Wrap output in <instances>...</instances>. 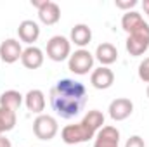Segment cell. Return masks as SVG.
Returning <instances> with one entry per match:
<instances>
[{
  "label": "cell",
  "mask_w": 149,
  "mask_h": 147,
  "mask_svg": "<svg viewBox=\"0 0 149 147\" xmlns=\"http://www.w3.org/2000/svg\"><path fill=\"white\" fill-rule=\"evenodd\" d=\"M87 104V88L81 81L63 78L50 88V107L63 119H73Z\"/></svg>",
  "instance_id": "1"
},
{
  "label": "cell",
  "mask_w": 149,
  "mask_h": 147,
  "mask_svg": "<svg viewBox=\"0 0 149 147\" xmlns=\"http://www.w3.org/2000/svg\"><path fill=\"white\" fill-rule=\"evenodd\" d=\"M95 135H97V132L92 130L83 119L80 123H74V125H66L61 130V139L68 146H76V144L88 142V140L95 139Z\"/></svg>",
  "instance_id": "2"
},
{
  "label": "cell",
  "mask_w": 149,
  "mask_h": 147,
  "mask_svg": "<svg viewBox=\"0 0 149 147\" xmlns=\"http://www.w3.org/2000/svg\"><path fill=\"white\" fill-rule=\"evenodd\" d=\"M94 54L87 49H78L74 50L73 54L70 55L68 59V69L71 73L78 74V76H83V74H88L94 69Z\"/></svg>",
  "instance_id": "3"
},
{
  "label": "cell",
  "mask_w": 149,
  "mask_h": 147,
  "mask_svg": "<svg viewBox=\"0 0 149 147\" xmlns=\"http://www.w3.org/2000/svg\"><path fill=\"white\" fill-rule=\"evenodd\" d=\"M59 132L57 119L50 114H38L33 121V133L40 140H52Z\"/></svg>",
  "instance_id": "4"
},
{
  "label": "cell",
  "mask_w": 149,
  "mask_h": 147,
  "mask_svg": "<svg viewBox=\"0 0 149 147\" xmlns=\"http://www.w3.org/2000/svg\"><path fill=\"white\" fill-rule=\"evenodd\" d=\"M71 55V42L63 35H56V37L49 38L47 42V57L54 62H63L66 59H70Z\"/></svg>",
  "instance_id": "5"
},
{
  "label": "cell",
  "mask_w": 149,
  "mask_h": 147,
  "mask_svg": "<svg viewBox=\"0 0 149 147\" xmlns=\"http://www.w3.org/2000/svg\"><path fill=\"white\" fill-rule=\"evenodd\" d=\"M125 47H127V52L130 55H134V57H139V55L146 54L149 49V23L144 28L130 33L127 37Z\"/></svg>",
  "instance_id": "6"
},
{
  "label": "cell",
  "mask_w": 149,
  "mask_h": 147,
  "mask_svg": "<svg viewBox=\"0 0 149 147\" xmlns=\"http://www.w3.org/2000/svg\"><path fill=\"white\" fill-rule=\"evenodd\" d=\"M108 111H109V118L113 121H125L134 112V102L127 97H118L111 101Z\"/></svg>",
  "instance_id": "7"
},
{
  "label": "cell",
  "mask_w": 149,
  "mask_h": 147,
  "mask_svg": "<svg viewBox=\"0 0 149 147\" xmlns=\"http://www.w3.org/2000/svg\"><path fill=\"white\" fill-rule=\"evenodd\" d=\"M23 55V47L19 43V40L16 38H7L0 43V59L5 64H14L21 59Z\"/></svg>",
  "instance_id": "8"
},
{
  "label": "cell",
  "mask_w": 149,
  "mask_h": 147,
  "mask_svg": "<svg viewBox=\"0 0 149 147\" xmlns=\"http://www.w3.org/2000/svg\"><path fill=\"white\" fill-rule=\"evenodd\" d=\"M94 147H120V130L111 125H104L95 135Z\"/></svg>",
  "instance_id": "9"
},
{
  "label": "cell",
  "mask_w": 149,
  "mask_h": 147,
  "mask_svg": "<svg viewBox=\"0 0 149 147\" xmlns=\"http://www.w3.org/2000/svg\"><path fill=\"white\" fill-rule=\"evenodd\" d=\"M90 83L97 90H108V88H111L113 83H114V73L108 66H101V68H97V69L92 71Z\"/></svg>",
  "instance_id": "10"
},
{
  "label": "cell",
  "mask_w": 149,
  "mask_h": 147,
  "mask_svg": "<svg viewBox=\"0 0 149 147\" xmlns=\"http://www.w3.org/2000/svg\"><path fill=\"white\" fill-rule=\"evenodd\" d=\"M17 37L21 42L28 43V45H33L40 37V26H38L37 21L33 19H24L19 23L17 26Z\"/></svg>",
  "instance_id": "11"
},
{
  "label": "cell",
  "mask_w": 149,
  "mask_h": 147,
  "mask_svg": "<svg viewBox=\"0 0 149 147\" xmlns=\"http://www.w3.org/2000/svg\"><path fill=\"white\" fill-rule=\"evenodd\" d=\"M38 19L40 23L47 24V26H54L56 23H59L61 19V7L56 2L47 0L40 9H38Z\"/></svg>",
  "instance_id": "12"
},
{
  "label": "cell",
  "mask_w": 149,
  "mask_h": 147,
  "mask_svg": "<svg viewBox=\"0 0 149 147\" xmlns=\"http://www.w3.org/2000/svg\"><path fill=\"white\" fill-rule=\"evenodd\" d=\"M43 59H45L43 50L38 49V47H35V45H30V47H26V49L23 50L21 64H23L26 69H38V68H42Z\"/></svg>",
  "instance_id": "13"
},
{
  "label": "cell",
  "mask_w": 149,
  "mask_h": 147,
  "mask_svg": "<svg viewBox=\"0 0 149 147\" xmlns=\"http://www.w3.org/2000/svg\"><path fill=\"white\" fill-rule=\"evenodd\" d=\"M94 57L101 62V66H108L109 68L113 62L118 61V49L109 42H102L101 45H97Z\"/></svg>",
  "instance_id": "14"
},
{
  "label": "cell",
  "mask_w": 149,
  "mask_h": 147,
  "mask_svg": "<svg viewBox=\"0 0 149 147\" xmlns=\"http://www.w3.org/2000/svg\"><path fill=\"white\" fill-rule=\"evenodd\" d=\"M70 42L80 49H85L92 42V30L88 28V24H83V23L74 24L70 33Z\"/></svg>",
  "instance_id": "15"
},
{
  "label": "cell",
  "mask_w": 149,
  "mask_h": 147,
  "mask_svg": "<svg viewBox=\"0 0 149 147\" xmlns=\"http://www.w3.org/2000/svg\"><path fill=\"white\" fill-rule=\"evenodd\" d=\"M45 94L38 88H33L30 90L26 95H24V106L28 107V111L35 112V114H43V109H45Z\"/></svg>",
  "instance_id": "16"
},
{
  "label": "cell",
  "mask_w": 149,
  "mask_h": 147,
  "mask_svg": "<svg viewBox=\"0 0 149 147\" xmlns=\"http://www.w3.org/2000/svg\"><path fill=\"white\" fill-rule=\"evenodd\" d=\"M148 23L144 21V17L137 12V10H128V12H125L123 14V17H121V28H123V31L125 33H134V31H137V30H141V28H144Z\"/></svg>",
  "instance_id": "17"
},
{
  "label": "cell",
  "mask_w": 149,
  "mask_h": 147,
  "mask_svg": "<svg viewBox=\"0 0 149 147\" xmlns=\"http://www.w3.org/2000/svg\"><path fill=\"white\" fill-rule=\"evenodd\" d=\"M23 102H24V95H21L17 90H5L0 95V107H5V109L17 111Z\"/></svg>",
  "instance_id": "18"
},
{
  "label": "cell",
  "mask_w": 149,
  "mask_h": 147,
  "mask_svg": "<svg viewBox=\"0 0 149 147\" xmlns=\"http://www.w3.org/2000/svg\"><path fill=\"white\" fill-rule=\"evenodd\" d=\"M16 121H17V116H16V111L5 109V107H0V137L7 132H10L14 126H16Z\"/></svg>",
  "instance_id": "19"
},
{
  "label": "cell",
  "mask_w": 149,
  "mask_h": 147,
  "mask_svg": "<svg viewBox=\"0 0 149 147\" xmlns=\"http://www.w3.org/2000/svg\"><path fill=\"white\" fill-rule=\"evenodd\" d=\"M83 121H85L92 130L99 132V130L104 126V114H102L101 111H97V109H92L83 116Z\"/></svg>",
  "instance_id": "20"
},
{
  "label": "cell",
  "mask_w": 149,
  "mask_h": 147,
  "mask_svg": "<svg viewBox=\"0 0 149 147\" xmlns=\"http://www.w3.org/2000/svg\"><path fill=\"white\" fill-rule=\"evenodd\" d=\"M137 73H139V78H141L144 83H149V57H146V59L139 64Z\"/></svg>",
  "instance_id": "21"
},
{
  "label": "cell",
  "mask_w": 149,
  "mask_h": 147,
  "mask_svg": "<svg viewBox=\"0 0 149 147\" xmlns=\"http://www.w3.org/2000/svg\"><path fill=\"white\" fill-rule=\"evenodd\" d=\"M114 5H116L118 9H121V10L128 12L130 9H134V7L137 5V0H116V2H114Z\"/></svg>",
  "instance_id": "22"
},
{
  "label": "cell",
  "mask_w": 149,
  "mask_h": 147,
  "mask_svg": "<svg viewBox=\"0 0 149 147\" xmlns=\"http://www.w3.org/2000/svg\"><path fill=\"white\" fill-rule=\"evenodd\" d=\"M125 147H146V142H144V139H142L141 135H132V137L127 140Z\"/></svg>",
  "instance_id": "23"
},
{
  "label": "cell",
  "mask_w": 149,
  "mask_h": 147,
  "mask_svg": "<svg viewBox=\"0 0 149 147\" xmlns=\"http://www.w3.org/2000/svg\"><path fill=\"white\" fill-rule=\"evenodd\" d=\"M0 147H12V144H10L9 139H5V137L2 135V137H0Z\"/></svg>",
  "instance_id": "24"
},
{
  "label": "cell",
  "mask_w": 149,
  "mask_h": 147,
  "mask_svg": "<svg viewBox=\"0 0 149 147\" xmlns=\"http://www.w3.org/2000/svg\"><path fill=\"white\" fill-rule=\"evenodd\" d=\"M142 7H144V12L149 16V0H144L142 2Z\"/></svg>",
  "instance_id": "25"
},
{
  "label": "cell",
  "mask_w": 149,
  "mask_h": 147,
  "mask_svg": "<svg viewBox=\"0 0 149 147\" xmlns=\"http://www.w3.org/2000/svg\"><path fill=\"white\" fill-rule=\"evenodd\" d=\"M146 94H148V97H149V85H148V90H146Z\"/></svg>",
  "instance_id": "26"
}]
</instances>
